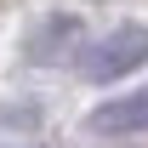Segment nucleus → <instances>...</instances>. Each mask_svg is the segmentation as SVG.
Here are the masks:
<instances>
[{
	"label": "nucleus",
	"mask_w": 148,
	"mask_h": 148,
	"mask_svg": "<svg viewBox=\"0 0 148 148\" xmlns=\"http://www.w3.org/2000/svg\"><path fill=\"white\" fill-rule=\"evenodd\" d=\"M143 125H148V91L114 97V103H103L91 114V131H143Z\"/></svg>",
	"instance_id": "obj_2"
},
{
	"label": "nucleus",
	"mask_w": 148,
	"mask_h": 148,
	"mask_svg": "<svg viewBox=\"0 0 148 148\" xmlns=\"http://www.w3.org/2000/svg\"><path fill=\"white\" fill-rule=\"evenodd\" d=\"M148 57V29H120V34H108L103 46H97V57L86 63V74L91 80H120V74H131L137 63Z\"/></svg>",
	"instance_id": "obj_1"
}]
</instances>
